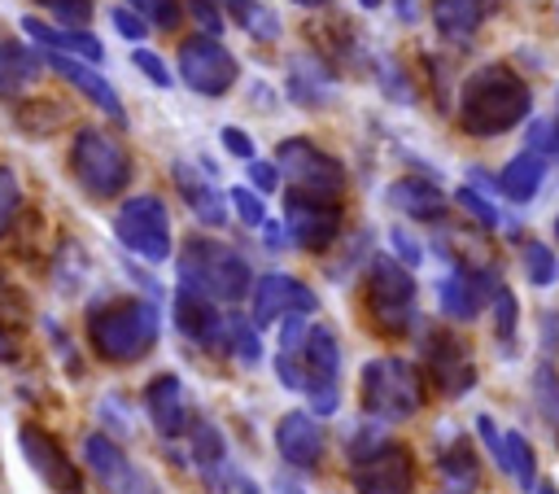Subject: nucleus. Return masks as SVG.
Masks as SVG:
<instances>
[{"mask_svg":"<svg viewBox=\"0 0 559 494\" xmlns=\"http://www.w3.org/2000/svg\"><path fill=\"white\" fill-rule=\"evenodd\" d=\"M13 302V289H9V280H4V271H0V306H9Z\"/></svg>","mask_w":559,"mask_h":494,"instance_id":"52","label":"nucleus"},{"mask_svg":"<svg viewBox=\"0 0 559 494\" xmlns=\"http://www.w3.org/2000/svg\"><path fill=\"white\" fill-rule=\"evenodd\" d=\"M170 175H175V188L188 201V210H192L197 223H205V227H223L227 223V197L210 184V175H201L192 162H175Z\"/></svg>","mask_w":559,"mask_h":494,"instance_id":"23","label":"nucleus"},{"mask_svg":"<svg viewBox=\"0 0 559 494\" xmlns=\"http://www.w3.org/2000/svg\"><path fill=\"white\" fill-rule=\"evenodd\" d=\"M358 402H362L367 420H380V424L411 420L424 407V376L415 372V363H406L397 354L367 358L358 372Z\"/></svg>","mask_w":559,"mask_h":494,"instance_id":"4","label":"nucleus"},{"mask_svg":"<svg viewBox=\"0 0 559 494\" xmlns=\"http://www.w3.org/2000/svg\"><path fill=\"white\" fill-rule=\"evenodd\" d=\"M393 13H397L402 22H419V13H424V0H393Z\"/></svg>","mask_w":559,"mask_h":494,"instance_id":"50","label":"nucleus"},{"mask_svg":"<svg viewBox=\"0 0 559 494\" xmlns=\"http://www.w3.org/2000/svg\"><path fill=\"white\" fill-rule=\"evenodd\" d=\"M358 4H362V9H376V4H380V0H358Z\"/></svg>","mask_w":559,"mask_h":494,"instance_id":"57","label":"nucleus"},{"mask_svg":"<svg viewBox=\"0 0 559 494\" xmlns=\"http://www.w3.org/2000/svg\"><path fill=\"white\" fill-rule=\"evenodd\" d=\"M114 236L122 249H131L135 258L144 262H166L170 249H175V232H170V210L162 197L153 192H140V197H127L114 214Z\"/></svg>","mask_w":559,"mask_h":494,"instance_id":"7","label":"nucleus"},{"mask_svg":"<svg viewBox=\"0 0 559 494\" xmlns=\"http://www.w3.org/2000/svg\"><path fill=\"white\" fill-rule=\"evenodd\" d=\"M144 411H148V424L162 433V437H179L188 433V398H183V380L175 372H157L144 389Z\"/></svg>","mask_w":559,"mask_h":494,"instance_id":"22","label":"nucleus"},{"mask_svg":"<svg viewBox=\"0 0 559 494\" xmlns=\"http://www.w3.org/2000/svg\"><path fill=\"white\" fill-rule=\"evenodd\" d=\"M17 358V337L9 332V324L0 319V363H13Z\"/></svg>","mask_w":559,"mask_h":494,"instance_id":"49","label":"nucleus"},{"mask_svg":"<svg viewBox=\"0 0 559 494\" xmlns=\"http://www.w3.org/2000/svg\"><path fill=\"white\" fill-rule=\"evenodd\" d=\"M528 149L542 153V157H555L559 153V114L555 118H537L528 127Z\"/></svg>","mask_w":559,"mask_h":494,"instance_id":"42","label":"nucleus"},{"mask_svg":"<svg viewBox=\"0 0 559 494\" xmlns=\"http://www.w3.org/2000/svg\"><path fill=\"white\" fill-rule=\"evenodd\" d=\"M284 232L297 249L306 254H319L336 240L341 232V205L336 201H323V197H306V192H288L284 201Z\"/></svg>","mask_w":559,"mask_h":494,"instance_id":"15","label":"nucleus"},{"mask_svg":"<svg viewBox=\"0 0 559 494\" xmlns=\"http://www.w3.org/2000/svg\"><path fill=\"white\" fill-rule=\"evenodd\" d=\"M419 289H415V275L406 262L389 258V254H376L367 262V275H362V302H367V315L371 324L384 332V337H406L415 328V306Z\"/></svg>","mask_w":559,"mask_h":494,"instance_id":"5","label":"nucleus"},{"mask_svg":"<svg viewBox=\"0 0 559 494\" xmlns=\"http://www.w3.org/2000/svg\"><path fill=\"white\" fill-rule=\"evenodd\" d=\"M39 70H44V61H39L31 48L13 44V52H9V66H4V79H0V96H17L22 87H31V83L39 79Z\"/></svg>","mask_w":559,"mask_h":494,"instance_id":"31","label":"nucleus"},{"mask_svg":"<svg viewBox=\"0 0 559 494\" xmlns=\"http://www.w3.org/2000/svg\"><path fill=\"white\" fill-rule=\"evenodd\" d=\"M520 262H524L528 284H537V289H546V284L559 280V258H555V249L542 245V240H524V245H520Z\"/></svg>","mask_w":559,"mask_h":494,"instance_id":"32","label":"nucleus"},{"mask_svg":"<svg viewBox=\"0 0 559 494\" xmlns=\"http://www.w3.org/2000/svg\"><path fill=\"white\" fill-rule=\"evenodd\" d=\"M17 210H22V184H17V175L0 162V236L9 232V223L17 219Z\"/></svg>","mask_w":559,"mask_h":494,"instance_id":"38","label":"nucleus"},{"mask_svg":"<svg viewBox=\"0 0 559 494\" xmlns=\"http://www.w3.org/2000/svg\"><path fill=\"white\" fill-rule=\"evenodd\" d=\"M389 240H393V249H397V262H406V267L415 271V262H419V245H415L402 227H393V232H389Z\"/></svg>","mask_w":559,"mask_h":494,"instance_id":"48","label":"nucleus"},{"mask_svg":"<svg viewBox=\"0 0 559 494\" xmlns=\"http://www.w3.org/2000/svg\"><path fill=\"white\" fill-rule=\"evenodd\" d=\"M175 328L201 350H227V315L218 310L214 297H205L188 284L175 289Z\"/></svg>","mask_w":559,"mask_h":494,"instance_id":"18","label":"nucleus"},{"mask_svg":"<svg viewBox=\"0 0 559 494\" xmlns=\"http://www.w3.org/2000/svg\"><path fill=\"white\" fill-rule=\"evenodd\" d=\"M546 162H550V157H542V153H533V149L515 153V157L502 166V175H498L502 197H507V201H515V205L533 201V197H537V188H542V179H546Z\"/></svg>","mask_w":559,"mask_h":494,"instance_id":"28","label":"nucleus"},{"mask_svg":"<svg viewBox=\"0 0 559 494\" xmlns=\"http://www.w3.org/2000/svg\"><path fill=\"white\" fill-rule=\"evenodd\" d=\"M515 293L507 289V284H498V293H493V315H498V337H502V345H511L515 341Z\"/></svg>","mask_w":559,"mask_h":494,"instance_id":"41","label":"nucleus"},{"mask_svg":"<svg viewBox=\"0 0 559 494\" xmlns=\"http://www.w3.org/2000/svg\"><path fill=\"white\" fill-rule=\"evenodd\" d=\"M297 9H323V4H332V0H293Z\"/></svg>","mask_w":559,"mask_h":494,"instance_id":"53","label":"nucleus"},{"mask_svg":"<svg viewBox=\"0 0 559 494\" xmlns=\"http://www.w3.org/2000/svg\"><path fill=\"white\" fill-rule=\"evenodd\" d=\"M148 26L157 31H175L179 26V0H127Z\"/></svg>","mask_w":559,"mask_h":494,"instance_id":"36","label":"nucleus"},{"mask_svg":"<svg viewBox=\"0 0 559 494\" xmlns=\"http://www.w3.org/2000/svg\"><path fill=\"white\" fill-rule=\"evenodd\" d=\"M280 494H301V490H293L288 481H280Z\"/></svg>","mask_w":559,"mask_h":494,"instance_id":"55","label":"nucleus"},{"mask_svg":"<svg viewBox=\"0 0 559 494\" xmlns=\"http://www.w3.org/2000/svg\"><path fill=\"white\" fill-rule=\"evenodd\" d=\"M314 415H332L341 402V341L328 324H310L301 337V385Z\"/></svg>","mask_w":559,"mask_h":494,"instance_id":"9","label":"nucleus"},{"mask_svg":"<svg viewBox=\"0 0 559 494\" xmlns=\"http://www.w3.org/2000/svg\"><path fill=\"white\" fill-rule=\"evenodd\" d=\"M162 332V310L148 297H114L87 310V341L105 363H140Z\"/></svg>","mask_w":559,"mask_h":494,"instance_id":"2","label":"nucleus"},{"mask_svg":"<svg viewBox=\"0 0 559 494\" xmlns=\"http://www.w3.org/2000/svg\"><path fill=\"white\" fill-rule=\"evenodd\" d=\"M240 494H262V490H258V485H249V481H245V485H240Z\"/></svg>","mask_w":559,"mask_h":494,"instance_id":"56","label":"nucleus"},{"mask_svg":"<svg viewBox=\"0 0 559 494\" xmlns=\"http://www.w3.org/2000/svg\"><path fill=\"white\" fill-rule=\"evenodd\" d=\"M275 166L293 184V192L323 197V201H341V192H345V166L328 149H319L314 140H306V136L280 140L275 144Z\"/></svg>","mask_w":559,"mask_h":494,"instance_id":"8","label":"nucleus"},{"mask_svg":"<svg viewBox=\"0 0 559 494\" xmlns=\"http://www.w3.org/2000/svg\"><path fill=\"white\" fill-rule=\"evenodd\" d=\"M555 236H559V219H555Z\"/></svg>","mask_w":559,"mask_h":494,"instance_id":"58","label":"nucleus"},{"mask_svg":"<svg viewBox=\"0 0 559 494\" xmlns=\"http://www.w3.org/2000/svg\"><path fill=\"white\" fill-rule=\"evenodd\" d=\"M44 66L52 70V74H61L79 96H87V105H96L105 118H114V122H122L127 118V109H122V101H118V92H114V83L92 66V61H83V57H70V52H52L48 48V57H44Z\"/></svg>","mask_w":559,"mask_h":494,"instance_id":"19","label":"nucleus"},{"mask_svg":"<svg viewBox=\"0 0 559 494\" xmlns=\"http://www.w3.org/2000/svg\"><path fill=\"white\" fill-rule=\"evenodd\" d=\"M498 271L493 267H472V262H454L441 280H437V302L441 315L450 319H476L485 310V302H493L498 293Z\"/></svg>","mask_w":559,"mask_h":494,"instance_id":"16","label":"nucleus"},{"mask_svg":"<svg viewBox=\"0 0 559 494\" xmlns=\"http://www.w3.org/2000/svg\"><path fill=\"white\" fill-rule=\"evenodd\" d=\"M419 350H424L428 380L437 385L441 398H459V393H467L476 385V358H472L467 341L454 337L450 328H428Z\"/></svg>","mask_w":559,"mask_h":494,"instance_id":"13","label":"nucleus"},{"mask_svg":"<svg viewBox=\"0 0 559 494\" xmlns=\"http://www.w3.org/2000/svg\"><path fill=\"white\" fill-rule=\"evenodd\" d=\"M288 87H293V101H301V105L314 109V105L323 101V92H328V74H323L319 66H310V61H293Z\"/></svg>","mask_w":559,"mask_h":494,"instance_id":"33","label":"nucleus"},{"mask_svg":"<svg viewBox=\"0 0 559 494\" xmlns=\"http://www.w3.org/2000/svg\"><path fill=\"white\" fill-rule=\"evenodd\" d=\"M188 437H192V463H197V472L205 477V485L210 490H227V485H236L231 477V455H227V442H223V433L210 424V420H188Z\"/></svg>","mask_w":559,"mask_h":494,"instance_id":"24","label":"nucleus"},{"mask_svg":"<svg viewBox=\"0 0 559 494\" xmlns=\"http://www.w3.org/2000/svg\"><path fill=\"white\" fill-rule=\"evenodd\" d=\"M240 66L236 57L214 39V35H192L179 44V79L197 92V96H227L236 83Z\"/></svg>","mask_w":559,"mask_h":494,"instance_id":"12","label":"nucleus"},{"mask_svg":"<svg viewBox=\"0 0 559 494\" xmlns=\"http://www.w3.org/2000/svg\"><path fill=\"white\" fill-rule=\"evenodd\" d=\"M131 66H135L148 83H157V87H170V83H175V74L166 70V61H162L157 52H148V48H135V52H131Z\"/></svg>","mask_w":559,"mask_h":494,"instance_id":"44","label":"nucleus"},{"mask_svg":"<svg viewBox=\"0 0 559 494\" xmlns=\"http://www.w3.org/2000/svg\"><path fill=\"white\" fill-rule=\"evenodd\" d=\"M83 463L96 477V485L105 494H162V485L105 433H87L83 437Z\"/></svg>","mask_w":559,"mask_h":494,"instance_id":"11","label":"nucleus"},{"mask_svg":"<svg viewBox=\"0 0 559 494\" xmlns=\"http://www.w3.org/2000/svg\"><path fill=\"white\" fill-rule=\"evenodd\" d=\"M249 188H258L262 197L275 192V188H280V166H275V162H258V157H249Z\"/></svg>","mask_w":559,"mask_h":494,"instance_id":"45","label":"nucleus"},{"mask_svg":"<svg viewBox=\"0 0 559 494\" xmlns=\"http://www.w3.org/2000/svg\"><path fill=\"white\" fill-rule=\"evenodd\" d=\"M323 446H328V437H323V424L314 411H288L275 420V450L288 468H301V472L319 468Z\"/></svg>","mask_w":559,"mask_h":494,"instance_id":"20","label":"nucleus"},{"mask_svg":"<svg viewBox=\"0 0 559 494\" xmlns=\"http://www.w3.org/2000/svg\"><path fill=\"white\" fill-rule=\"evenodd\" d=\"M437 468H441V477H445V485H450L454 494H472L476 481H480L472 442H454V446H445V450L437 455Z\"/></svg>","mask_w":559,"mask_h":494,"instance_id":"30","label":"nucleus"},{"mask_svg":"<svg viewBox=\"0 0 559 494\" xmlns=\"http://www.w3.org/2000/svg\"><path fill=\"white\" fill-rule=\"evenodd\" d=\"M384 201H389L393 210H402L406 219H424V223H432V219L445 214L441 188H437L432 179H424V175H402V179H393L389 192H384Z\"/></svg>","mask_w":559,"mask_h":494,"instance_id":"27","label":"nucleus"},{"mask_svg":"<svg viewBox=\"0 0 559 494\" xmlns=\"http://www.w3.org/2000/svg\"><path fill=\"white\" fill-rule=\"evenodd\" d=\"M227 201H231V210L240 214V223H245V227H262V223H266V201H262V192H258V188L236 184V188H227Z\"/></svg>","mask_w":559,"mask_h":494,"instance_id":"35","label":"nucleus"},{"mask_svg":"<svg viewBox=\"0 0 559 494\" xmlns=\"http://www.w3.org/2000/svg\"><path fill=\"white\" fill-rule=\"evenodd\" d=\"M188 13L201 22V35H218L223 31V17H218L214 0H188Z\"/></svg>","mask_w":559,"mask_h":494,"instance_id":"47","label":"nucleus"},{"mask_svg":"<svg viewBox=\"0 0 559 494\" xmlns=\"http://www.w3.org/2000/svg\"><path fill=\"white\" fill-rule=\"evenodd\" d=\"M415 485V459L402 442H384L371 455L354 459V490L358 494H411Z\"/></svg>","mask_w":559,"mask_h":494,"instance_id":"17","label":"nucleus"},{"mask_svg":"<svg viewBox=\"0 0 559 494\" xmlns=\"http://www.w3.org/2000/svg\"><path fill=\"white\" fill-rule=\"evenodd\" d=\"M17 450L22 459L31 463V472L39 477V485L48 494H87V481L83 472L74 468V459L66 455V446L35 420H22L17 424Z\"/></svg>","mask_w":559,"mask_h":494,"instance_id":"10","label":"nucleus"},{"mask_svg":"<svg viewBox=\"0 0 559 494\" xmlns=\"http://www.w3.org/2000/svg\"><path fill=\"white\" fill-rule=\"evenodd\" d=\"M454 201H459L467 214H476V223H480V227H498V223H502V214H498V210H493V205H489L472 184H463V188L454 192Z\"/></svg>","mask_w":559,"mask_h":494,"instance_id":"40","label":"nucleus"},{"mask_svg":"<svg viewBox=\"0 0 559 494\" xmlns=\"http://www.w3.org/2000/svg\"><path fill=\"white\" fill-rule=\"evenodd\" d=\"M537 402H542L550 428L559 433V376H555L550 363H537Z\"/></svg>","mask_w":559,"mask_h":494,"instance_id":"37","label":"nucleus"},{"mask_svg":"<svg viewBox=\"0 0 559 494\" xmlns=\"http://www.w3.org/2000/svg\"><path fill=\"white\" fill-rule=\"evenodd\" d=\"M22 31L35 39V44H44V48H52V52H70V57H83V61H92V66H100L105 61V44L87 31V26H52V22H39V17H22Z\"/></svg>","mask_w":559,"mask_h":494,"instance_id":"26","label":"nucleus"},{"mask_svg":"<svg viewBox=\"0 0 559 494\" xmlns=\"http://www.w3.org/2000/svg\"><path fill=\"white\" fill-rule=\"evenodd\" d=\"M249 302H253L249 306V319L258 328H271V324H280L293 310H301V315H314L319 310L314 289L306 280H297V275H284V271H266L262 280H253L249 284Z\"/></svg>","mask_w":559,"mask_h":494,"instance_id":"14","label":"nucleus"},{"mask_svg":"<svg viewBox=\"0 0 559 494\" xmlns=\"http://www.w3.org/2000/svg\"><path fill=\"white\" fill-rule=\"evenodd\" d=\"M227 350L240 363H258L262 358V341H258V324L245 315H227Z\"/></svg>","mask_w":559,"mask_h":494,"instance_id":"34","label":"nucleus"},{"mask_svg":"<svg viewBox=\"0 0 559 494\" xmlns=\"http://www.w3.org/2000/svg\"><path fill=\"white\" fill-rule=\"evenodd\" d=\"M13 44H17V39H13V35L0 26V79H4V66H9V52H13Z\"/></svg>","mask_w":559,"mask_h":494,"instance_id":"51","label":"nucleus"},{"mask_svg":"<svg viewBox=\"0 0 559 494\" xmlns=\"http://www.w3.org/2000/svg\"><path fill=\"white\" fill-rule=\"evenodd\" d=\"M70 170L79 179V188L96 201H114L122 197V188L131 184V153L100 127H79L70 140Z\"/></svg>","mask_w":559,"mask_h":494,"instance_id":"6","label":"nucleus"},{"mask_svg":"<svg viewBox=\"0 0 559 494\" xmlns=\"http://www.w3.org/2000/svg\"><path fill=\"white\" fill-rule=\"evenodd\" d=\"M35 4L48 9L66 26H87L92 22V0H35Z\"/></svg>","mask_w":559,"mask_h":494,"instance_id":"39","label":"nucleus"},{"mask_svg":"<svg viewBox=\"0 0 559 494\" xmlns=\"http://www.w3.org/2000/svg\"><path fill=\"white\" fill-rule=\"evenodd\" d=\"M476 433H480V442L489 446V455L498 459V468H502L515 485H524V490L537 485V455H533V446H528L524 433L498 428L489 415H476Z\"/></svg>","mask_w":559,"mask_h":494,"instance_id":"21","label":"nucleus"},{"mask_svg":"<svg viewBox=\"0 0 559 494\" xmlns=\"http://www.w3.org/2000/svg\"><path fill=\"white\" fill-rule=\"evenodd\" d=\"M179 284L231 306V302L249 297L253 271L231 245L210 240V236H188L183 249H179Z\"/></svg>","mask_w":559,"mask_h":494,"instance_id":"3","label":"nucleus"},{"mask_svg":"<svg viewBox=\"0 0 559 494\" xmlns=\"http://www.w3.org/2000/svg\"><path fill=\"white\" fill-rule=\"evenodd\" d=\"M533 109V92L520 79V70H511L507 61H489L476 66L463 83H459V127L467 136H502L511 127H520Z\"/></svg>","mask_w":559,"mask_h":494,"instance_id":"1","label":"nucleus"},{"mask_svg":"<svg viewBox=\"0 0 559 494\" xmlns=\"http://www.w3.org/2000/svg\"><path fill=\"white\" fill-rule=\"evenodd\" d=\"M493 9H498V0H428L437 35L450 44H472V35L489 22Z\"/></svg>","mask_w":559,"mask_h":494,"instance_id":"25","label":"nucleus"},{"mask_svg":"<svg viewBox=\"0 0 559 494\" xmlns=\"http://www.w3.org/2000/svg\"><path fill=\"white\" fill-rule=\"evenodd\" d=\"M109 22H114V31H118L122 39H131V44L148 35V22H144L131 4H114V9H109Z\"/></svg>","mask_w":559,"mask_h":494,"instance_id":"43","label":"nucleus"},{"mask_svg":"<svg viewBox=\"0 0 559 494\" xmlns=\"http://www.w3.org/2000/svg\"><path fill=\"white\" fill-rule=\"evenodd\" d=\"M218 144H223L231 157H240V162L253 157V140H249V131H240V127H223V131H218Z\"/></svg>","mask_w":559,"mask_h":494,"instance_id":"46","label":"nucleus"},{"mask_svg":"<svg viewBox=\"0 0 559 494\" xmlns=\"http://www.w3.org/2000/svg\"><path fill=\"white\" fill-rule=\"evenodd\" d=\"M240 31H249L253 39H280V13L266 0H214Z\"/></svg>","mask_w":559,"mask_h":494,"instance_id":"29","label":"nucleus"},{"mask_svg":"<svg viewBox=\"0 0 559 494\" xmlns=\"http://www.w3.org/2000/svg\"><path fill=\"white\" fill-rule=\"evenodd\" d=\"M537 494H559V490H555L550 481H542V485H537Z\"/></svg>","mask_w":559,"mask_h":494,"instance_id":"54","label":"nucleus"}]
</instances>
